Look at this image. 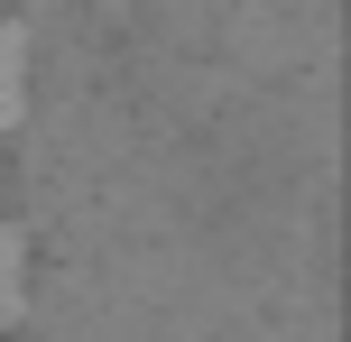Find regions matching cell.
Returning a JSON list of instances; mask_svg holds the SVG:
<instances>
[{
	"instance_id": "cell-1",
	"label": "cell",
	"mask_w": 351,
	"mask_h": 342,
	"mask_svg": "<svg viewBox=\"0 0 351 342\" xmlns=\"http://www.w3.org/2000/svg\"><path fill=\"white\" fill-rule=\"evenodd\" d=\"M19 102H28V47H19V28H0V130L19 121Z\"/></svg>"
},
{
	"instance_id": "cell-2",
	"label": "cell",
	"mask_w": 351,
	"mask_h": 342,
	"mask_svg": "<svg viewBox=\"0 0 351 342\" xmlns=\"http://www.w3.org/2000/svg\"><path fill=\"white\" fill-rule=\"evenodd\" d=\"M19 306H28V250L19 232H0V324H19Z\"/></svg>"
}]
</instances>
